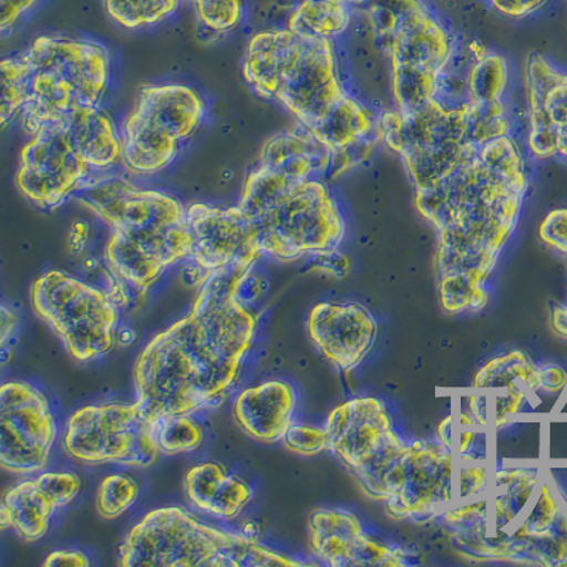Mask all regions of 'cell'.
I'll return each mask as SVG.
<instances>
[{"instance_id": "cell-1", "label": "cell", "mask_w": 567, "mask_h": 567, "mask_svg": "<svg viewBox=\"0 0 567 567\" xmlns=\"http://www.w3.org/2000/svg\"><path fill=\"white\" fill-rule=\"evenodd\" d=\"M463 99L378 116L379 141L402 159L414 204L437 235L439 297L449 313L488 306L489 278L529 189L505 100Z\"/></svg>"}, {"instance_id": "cell-2", "label": "cell", "mask_w": 567, "mask_h": 567, "mask_svg": "<svg viewBox=\"0 0 567 567\" xmlns=\"http://www.w3.org/2000/svg\"><path fill=\"white\" fill-rule=\"evenodd\" d=\"M256 265H233L202 284L189 313L142 349L134 368L136 396L152 419L217 406L239 377L255 342L257 316L239 298Z\"/></svg>"}, {"instance_id": "cell-3", "label": "cell", "mask_w": 567, "mask_h": 567, "mask_svg": "<svg viewBox=\"0 0 567 567\" xmlns=\"http://www.w3.org/2000/svg\"><path fill=\"white\" fill-rule=\"evenodd\" d=\"M241 73L258 97L282 105L331 150V179L373 151L378 118L343 87L331 39L288 28L257 33L247 44Z\"/></svg>"}, {"instance_id": "cell-4", "label": "cell", "mask_w": 567, "mask_h": 567, "mask_svg": "<svg viewBox=\"0 0 567 567\" xmlns=\"http://www.w3.org/2000/svg\"><path fill=\"white\" fill-rule=\"evenodd\" d=\"M74 196L110 227L105 261L126 286L148 290L168 268L189 260L190 229L176 197L104 172H94Z\"/></svg>"}, {"instance_id": "cell-5", "label": "cell", "mask_w": 567, "mask_h": 567, "mask_svg": "<svg viewBox=\"0 0 567 567\" xmlns=\"http://www.w3.org/2000/svg\"><path fill=\"white\" fill-rule=\"evenodd\" d=\"M239 207L255 227L262 256L272 260L329 255L346 240V216L326 179L278 175L256 165Z\"/></svg>"}, {"instance_id": "cell-6", "label": "cell", "mask_w": 567, "mask_h": 567, "mask_svg": "<svg viewBox=\"0 0 567 567\" xmlns=\"http://www.w3.org/2000/svg\"><path fill=\"white\" fill-rule=\"evenodd\" d=\"M120 566L275 567L303 561L267 548L241 534L197 520L181 506H162L146 514L126 535Z\"/></svg>"}, {"instance_id": "cell-7", "label": "cell", "mask_w": 567, "mask_h": 567, "mask_svg": "<svg viewBox=\"0 0 567 567\" xmlns=\"http://www.w3.org/2000/svg\"><path fill=\"white\" fill-rule=\"evenodd\" d=\"M364 3L378 43L389 55L396 110L409 114L423 109L437 97L457 42L423 0Z\"/></svg>"}, {"instance_id": "cell-8", "label": "cell", "mask_w": 567, "mask_h": 567, "mask_svg": "<svg viewBox=\"0 0 567 567\" xmlns=\"http://www.w3.org/2000/svg\"><path fill=\"white\" fill-rule=\"evenodd\" d=\"M20 59L28 69V103L20 118L29 135L79 106L100 105L109 90L111 55L93 40L40 35Z\"/></svg>"}, {"instance_id": "cell-9", "label": "cell", "mask_w": 567, "mask_h": 567, "mask_svg": "<svg viewBox=\"0 0 567 567\" xmlns=\"http://www.w3.org/2000/svg\"><path fill=\"white\" fill-rule=\"evenodd\" d=\"M326 429L329 452L369 498L386 504L396 493L409 447L394 429L386 403L372 396L348 400L329 413Z\"/></svg>"}, {"instance_id": "cell-10", "label": "cell", "mask_w": 567, "mask_h": 567, "mask_svg": "<svg viewBox=\"0 0 567 567\" xmlns=\"http://www.w3.org/2000/svg\"><path fill=\"white\" fill-rule=\"evenodd\" d=\"M205 113L204 99L187 85H146L121 130L126 171L152 176L168 169L182 144L204 123Z\"/></svg>"}, {"instance_id": "cell-11", "label": "cell", "mask_w": 567, "mask_h": 567, "mask_svg": "<svg viewBox=\"0 0 567 567\" xmlns=\"http://www.w3.org/2000/svg\"><path fill=\"white\" fill-rule=\"evenodd\" d=\"M30 300L75 362L97 361L114 348L120 311L109 292L50 270L33 282Z\"/></svg>"}, {"instance_id": "cell-12", "label": "cell", "mask_w": 567, "mask_h": 567, "mask_svg": "<svg viewBox=\"0 0 567 567\" xmlns=\"http://www.w3.org/2000/svg\"><path fill=\"white\" fill-rule=\"evenodd\" d=\"M156 424L138 402L91 404L68 420L64 452L84 465L150 467L161 455Z\"/></svg>"}, {"instance_id": "cell-13", "label": "cell", "mask_w": 567, "mask_h": 567, "mask_svg": "<svg viewBox=\"0 0 567 567\" xmlns=\"http://www.w3.org/2000/svg\"><path fill=\"white\" fill-rule=\"evenodd\" d=\"M58 424L48 398L32 383L12 381L0 389V464L9 473H39L49 463Z\"/></svg>"}, {"instance_id": "cell-14", "label": "cell", "mask_w": 567, "mask_h": 567, "mask_svg": "<svg viewBox=\"0 0 567 567\" xmlns=\"http://www.w3.org/2000/svg\"><path fill=\"white\" fill-rule=\"evenodd\" d=\"M94 171L71 145L62 123L43 126L20 152L17 186L40 209H55L83 189Z\"/></svg>"}, {"instance_id": "cell-15", "label": "cell", "mask_w": 567, "mask_h": 567, "mask_svg": "<svg viewBox=\"0 0 567 567\" xmlns=\"http://www.w3.org/2000/svg\"><path fill=\"white\" fill-rule=\"evenodd\" d=\"M192 235L186 281L202 286L213 272L233 265H257L262 252L252 223L239 206L195 204L186 209Z\"/></svg>"}, {"instance_id": "cell-16", "label": "cell", "mask_w": 567, "mask_h": 567, "mask_svg": "<svg viewBox=\"0 0 567 567\" xmlns=\"http://www.w3.org/2000/svg\"><path fill=\"white\" fill-rule=\"evenodd\" d=\"M452 447L442 442H409L396 494L388 501L394 520L423 523L443 515L452 504Z\"/></svg>"}, {"instance_id": "cell-17", "label": "cell", "mask_w": 567, "mask_h": 567, "mask_svg": "<svg viewBox=\"0 0 567 567\" xmlns=\"http://www.w3.org/2000/svg\"><path fill=\"white\" fill-rule=\"evenodd\" d=\"M525 93L530 155L567 164V71L545 55L532 53L526 62Z\"/></svg>"}, {"instance_id": "cell-18", "label": "cell", "mask_w": 567, "mask_h": 567, "mask_svg": "<svg viewBox=\"0 0 567 567\" xmlns=\"http://www.w3.org/2000/svg\"><path fill=\"white\" fill-rule=\"evenodd\" d=\"M310 549L322 565L331 567L402 566L406 555L373 539L362 520L348 509L313 511L308 523Z\"/></svg>"}, {"instance_id": "cell-19", "label": "cell", "mask_w": 567, "mask_h": 567, "mask_svg": "<svg viewBox=\"0 0 567 567\" xmlns=\"http://www.w3.org/2000/svg\"><path fill=\"white\" fill-rule=\"evenodd\" d=\"M307 328L319 352L343 372L364 361L378 337L377 318L361 302H319Z\"/></svg>"}, {"instance_id": "cell-20", "label": "cell", "mask_w": 567, "mask_h": 567, "mask_svg": "<svg viewBox=\"0 0 567 567\" xmlns=\"http://www.w3.org/2000/svg\"><path fill=\"white\" fill-rule=\"evenodd\" d=\"M297 403V390L290 382L268 381L240 393L233 414L248 437L272 444L282 442L291 427Z\"/></svg>"}, {"instance_id": "cell-21", "label": "cell", "mask_w": 567, "mask_h": 567, "mask_svg": "<svg viewBox=\"0 0 567 567\" xmlns=\"http://www.w3.org/2000/svg\"><path fill=\"white\" fill-rule=\"evenodd\" d=\"M332 165L331 150L301 124L267 140L257 162L275 174L303 179L331 177Z\"/></svg>"}, {"instance_id": "cell-22", "label": "cell", "mask_w": 567, "mask_h": 567, "mask_svg": "<svg viewBox=\"0 0 567 567\" xmlns=\"http://www.w3.org/2000/svg\"><path fill=\"white\" fill-rule=\"evenodd\" d=\"M184 484L192 505L220 519H236L252 498L245 480L227 474L223 465L213 461L187 471Z\"/></svg>"}, {"instance_id": "cell-23", "label": "cell", "mask_w": 567, "mask_h": 567, "mask_svg": "<svg viewBox=\"0 0 567 567\" xmlns=\"http://www.w3.org/2000/svg\"><path fill=\"white\" fill-rule=\"evenodd\" d=\"M60 123L80 158L94 172L110 171L123 158L121 133L100 105L79 106Z\"/></svg>"}, {"instance_id": "cell-24", "label": "cell", "mask_w": 567, "mask_h": 567, "mask_svg": "<svg viewBox=\"0 0 567 567\" xmlns=\"http://www.w3.org/2000/svg\"><path fill=\"white\" fill-rule=\"evenodd\" d=\"M62 509L42 480L24 481L10 488L0 506V526L12 529L20 539L33 544L43 538L55 513Z\"/></svg>"}, {"instance_id": "cell-25", "label": "cell", "mask_w": 567, "mask_h": 567, "mask_svg": "<svg viewBox=\"0 0 567 567\" xmlns=\"http://www.w3.org/2000/svg\"><path fill=\"white\" fill-rule=\"evenodd\" d=\"M367 0H298L288 29L313 38L336 39L351 24L352 4Z\"/></svg>"}, {"instance_id": "cell-26", "label": "cell", "mask_w": 567, "mask_h": 567, "mask_svg": "<svg viewBox=\"0 0 567 567\" xmlns=\"http://www.w3.org/2000/svg\"><path fill=\"white\" fill-rule=\"evenodd\" d=\"M511 386H524L530 393L540 390L539 364L523 351H511L489 359L474 378V388L478 390H504Z\"/></svg>"}, {"instance_id": "cell-27", "label": "cell", "mask_w": 567, "mask_h": 567, "mask_svg": "<svg viewBox=\"0 0 567 567\" xmlns=\"http://www.w3.org/2000/svg\"><path fill=\"white\" fill-rule=\"evenodd\" d=\"M538 481L536 468H508L496 473L495 520L498 529L514 523L524 513Z\"/></svg>"}, {"instance_id": "cell-28", "label": "cell", "mask_w": 567, "mask_h": 567, "mask_svg": "<svg viewBox=\"0 0 567 567\" xmlns=\"http://www.w3.org/2000/svg\"><path fill=\"white\" fill-rule=\"evenodd\" d=\"M106 14L130 30L155 27L179 8L181 0H103Z\"/></svg>"}, {"instance_id": "cell-29", "label": "cell", "mask_w": 567, "mask_h": 567, "mask_svg": "<svg viewBox=\"0 0 567 567\" xmlns=\"http://www.w3.org/2000/svg\"><path fill=\"white\" fill-rule=\"evenodd\" d=\"M204 427L187 414L162 417L156 424V442L161 454L194 453L204 443Z\"/></svg>"}, {"instance_id": "cell-30", "label": "cell", "mask_w": 567, "mask_h": 567, "mask_svg": "<svg viewBox=\"0 0 567 567\" xmlns=\"http://www.w3.org/2000/svg\"><path fill=\"white\" fill-rule=\"evenodd\" d=\"M28 103V69L20 58L4 59L2 62V103L0 123L7 126L22 114Z\"/></svg>"}, {"instance_id": "cell-31", "label": "cell", "mask_w": 567, "mask_h": 567, "mask_svg": "<svg viewBox=\"0 0 567 567\" xmlns=\"http://www.w3.org/2000/svg\"><path fill=\"white\" fill-rule=\"evenodd\" d=\"M140 487L134 478L125 474H113L100 485L97 511L106 520H113L123 515L138 499Z\"/></svg>"}, {"instance_id": "cell-32", "label": "cell", "mask_w": 567, "mask_h": 567, "mask_svg": "<svg viewBox=\"0 0 567 567\" xmlns=\"http://www.w3.org/2000/svg\"><path fill=\"white\" fill-rule=\"evenodd\" d=\"M197 20L216 34L229 33L245 19V0H194Z\"/></svg>"}, {"instance_id": "cell-33", "label": "cell", "mask_w": 567, "mask_h": 567, "mask_svg": "<svg viewBox=\"0 0 567 567\" xmlns=\"http://www.w3.org/2000/svg\"><path fill=\"white\" fill-rule=\"evenodd\" d=\"M284 447L293 454L311 455L329 452V435L326 427L292 423L282 439Z\"/></svg>"}, {"instance_id": "cell-34", "label": "cell", "mask_w": 567, "mask_h": 567, "mask_svg": "<svg viewBox=\"0 0 567 567\" xmlns=\"http://www.w3.org/2000/svg\"><path fill=\"white\" fill-rule=\"evenodd\" d=\"M540 240L551 250L567 256V207L548 213L539 226Z\"/></svg>"}, {"instance_id": "cell-35", "label": "cell", "mask_w": 567, "mask_h": 567, "mask_svg": "<svg viewBox=\"0 0 567 567\" xmlns=\"http://www.w3.org/2000/svg\"><path fill=\"white\" fill-rule=\"evenodd\" d=\"M504 394L496 396L495 423L501 427L508 422L509 416L523 409L529 390L524 386H511L503 390Z\"/></svg>"}, {"instance_id": "cell-36", "label": "cell", "mask_w": 567, "mask_h": 567, "mask_svg": "<svg viewBox=\"0 0 567 567\" xmlns=\"http://www.w3.org/2000/svg\"><path fill=\"white\" fill-rule=\"evenodd\" d=\"M487 471L481 465L465 464L461 470V498H473L487 488Z\"/></svg>"}, {"instance_id": "cell-37", "label": "cell", "mask_w": 567, "mask_h": 567, "mask_svg": "<svg viewBox=\"0 0 567 567\" xmlns=\"http://www.w3.org/2000/svg\"><path fill=\"white\" fill-rule=\"evenodd\" d=\"M40 0H0V29L9 32L29 13Z\"/></svg>"}, {"instance_id": "cell-38", "label": "cell", "mask_w": 567, "mask_h": 567, "mask_svg": "<svg viewBox=\"0 0 567 567\" xmlns=\"http://www.w3.org/2000/svg\"><path fill=\"white\" fill-rule=\"evenodd\" d=\"M493 8L504 17L524 19L538 12L548 0H488Z\"/></svg>"}, {"instance_id": "cell-39", "label": "cell", "mask_w": 567, "mask_h": 567, "mask_svg": "<svg viewBox=\"0 0 567 567\" xmlns=\"http://www.w3.org/2000/svg\"><path fill=\"white\" fill-rule=\"evenodd\" d=\"M539 377L542 392L556 394L564 392L567 386V371L559 364H540Z\"/></svg>"}, {"instance_id": "cell-40", "label": "cell", "mask_w": 567, "mask_h": 567, "mask_svg": "<svg viewBox=\"0 0 567 567\" xmlns=\"http://www.w3.org/2000/svg\"><path fill=\"white\" fill-rule=\"evenodd\" d=\"M43 566L55 567V566H75L83 567L90 566L89 556L84 551L80 550H58L53 551L44 560Z\"/></svg>"}, {"instance_id": "cell-41", "label": "cell", "mask_w": 567, "mask_h": 567, "mask_svg": "<svg viewBox=\"0 0 567 567\" xmlns=\"http://www.w3.org/2000/svg\"><path fill=\"white\" fill-rule=\"evenodd\" d=\"M90 239V225L87 221L78 220L71 226L69 236L70 251L73 255H80L83 252L85 246H87Z\"/></svg>"}, {"instance_id": "cell-42", "label": "cell", "mask_w": 567, "mask_h": 567, "mask_svg": "<svg viewBox=\"0 0 567 567\" xmlns=\"http://www.w3.org/2000/svg\"><path fill=\"white\" fill-rule=\"evenodd\" d=\"M18 317L8 307H2V347H7V343L12 339L13 332L17 331Z\"/></svg>"}, {"instance_id": "cell-43", "label": "cell", "mask_w": 567, "mask_h": 567, "mask_svg": "<svg viewBox=\"0 0 567 567\" xmlns=\"http://www.w3.org/2000/svg\"><path fill=\"white\" fill-rule=\"evenodd\" d=\"M470 413L478 424L487 423V399L483 394H475L471 398Z\"/></svg>"}, {"instance_id": "cell-44", "label": "cell", "mask_w": 567, "mask_h": 567, "mask_svg": "<svg viewBox=\"0 0 567 567\" xmlns=\"http://www.w3.org/2000/svg\"><path fill=\"white\" fill-rule=\"evenodd\" d=\"M478 433L475 430L465 429L463 433H461V445L460 452L465 455L471 452V449L474 447L475 443H477Z\"/></svg>"}]
</instances>
